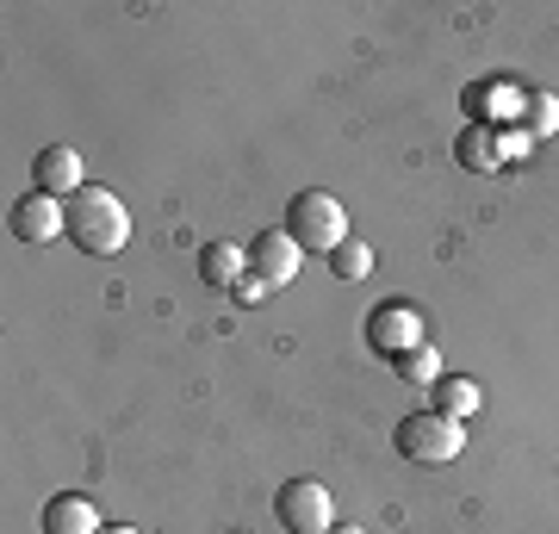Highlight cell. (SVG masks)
I'll return each instance as SVG.
<instances>
[{
    "label": "cell",
    "mask_w": 559,
    "mask_h": 534,
    "mask_svg": "<svg viewBox=\"0 0 559 534\" xmlns=\"http://www.w3.org/2000/svg\"><path fill=\"white\" fill-rule=\"evenodd\" d=\"M62 237L75 242L81 256H119L131 242V212H124V199L112 187H81L69 199V230Z\"/></svg>",
    "instance_id": "cell-1"
},
{
    "label": "cell",
    "mask_w": 559,
    "mask_h": 534,
    "mask_svg": "<svg viewBox=\"0 0 559 534\" xmlns=\"http://www.w3.org/2000/svg\"><path fill=\"white\" fill-rule=\"evenodd\" d=\"M286 237L299 242V249L336 256L342 242H348V212H342V199L323 193V187H305V193H293V205H286Z\"/></svg>",
    "instance_id": "cell-2"
},
{
    "label": "cell",
    "mask_w": 559,
    "mask_h": 534,
    "mask_svg": "<svg viewBox=\"0 0 559 534\" xmlns=\"http://www.w3.org/2000/svg\"><path fill=\"white\" fill-rule=\"evenodd\" d=\"M392 441H399V454L417 460V466H448V460H460V448H466V423H454V416H441V411H411Z\"/></svg>",
    "instance_id": "cell-3"
},
{
    "label": "cell",
    "mask_w": 559,
    "mask_h": 534,
    "mask_svg": "<svg viewBox=\"0 0 559 534\" xmlns=\"http://www.w3.org/2000/svg\"><path fill=\"white\" fill-rule=\"evenodd\" d=\"M274 515L286 534H330L336 529V497L318 478H286L274 491Z\"/></svg>",
    "instance_id": "cell-4"
},
{
    "label": "cell",
    "mask_w": 559,
    "mask_h": 534,
    "mask_svg": "<svg viewBox=\"0 0 559 534\" xmlns=\"http://www.w3.org/2000/svg\"><path fill=\"white\" fill-rule=\"evenodd\" d=\"M367 342H373V355L399 360V355H411V348L429 342V323H423V311L411 298H385V305L367 311Z\"/></svg>",
    "instance_id": "cell-5"
},
{
    "label": "cell",
    "mask_w": 559,
    "mask_h": 534,
    "mask_svg": "<svg viewBox=\"0 0 559 534\" xmlns=\"http://www.w3.org/2000/svg\"><path fill=\"white\" fill-rule=\"evenodd\" d=\"M7 230H13L20 242H57L62 230H69V205L32 187V193L13 199V212H7Z\"/></svg>",
    "instance_id": "cell-6"
},
{
    "label": "cell",
    "mask_w": 559,
    "mask_h": 534,
    "mask_svg": "<svg viewBox=\"0 0 559 534\" xmlns=\"http://www.w3.org/2000/svg\"><path fill=\"white\" fill-rule=\"evenodd\" d=\"M299 268H305V249L293 237H286V230H261L255 242H249V274L255 280H267V286H293V280H299Z\"/></svg>",
    "instance_id": "cell-7"
},
{
    "label": "cell",
    "mask_w": 559,
    "mask_h": 534,
    "mask_svg": "<svg viewBox=\"0 0 559 534\" xmlns=\"http://www.w3.org/2000/svg\"><path fill=\"white\" fill-rule=\"evenodd\" d=\"M32 187L69 205V199L87 187V175H81V156L69 150V143H50V150H38V162H32Z\"/></svg>",
    "instance_id": "cell-8"
},
{
    "label": "cell",
    "mask_w": 559,
    "mask_h": 534,
    "mask_svg": "<svg viewBox=\"0 0 559 534\" xmlns=\"http://www.w3.org/2000/svg\"><path fill=\"white\" fill-rule=\"evenodd\" d=\"M100 510H94V497H81V491H62L44 503V534H100Z\"/></svg>",
    "instance_id": "cell-9"
},
{
    "label": "cell",
    "mask_w": 559,
    "mask_h": 534,
    "mask_svg": "<svg viewBox=\"0 0 559 534\" xmlns=\"http://www.w3.org/2000/svg\"><path fill=\"white\" fill-rule=\"evenodd\" d=\"M242 274H249V249H242V242L212 237V242L200 249V280H205V286H224V293H230Z\"/></svg>",
    "instance_id": "cell-10"
},
{
    "label": "cell",
    "mask_w": 559,
    "mask_h": 534,
    "mask_svg": "<svg viewBox=\"0 0 559 534\" xmlns=\"http://www.w3.org/2000/svg\"><path fill=\"white\" fill-rule=\"evenodd\" d=\"M485 404V392H479V379H466V373H441L436 385H429V411H441V416H454V423H466V416Z\"/></svg>",
    "instance_id": "cell-11"
},
{
    "label": "cell",
    "mask_w": 559,
    "mask_h": 534,
    "mask_svg": "<svg viewBox=\"0 0 559 534\" xmlns=\"http://www.w3.org/2000/svg\"><path fill=\"white\" fill-rule=\"evenodd\" d=\"M454 156H460V168H473V175H498L503 168L498 131H491V124H466V131L454 138Z\"/></svg>",
    "instance_id": "cell-12"
},
{
    "label": "cell",
    "mask_w": 559,
    "mask_h": 534,
    "mask_svg": "<svg viewBox=\"0 0 559 534\" xmlns=\"http://www.w3.org/2000/svg\"><path fill=\"white\" fill-rule=\"evenodd\" d=\"M522 131L535 143H547L559 131V99L547 87H522Z\"/></svg>",
    "instance_id": "cell-13"
},
{
    "label": "cell",
    "mask_w": 559,
    "mask_h": 534,
    "mask_svg": "<svg viewBox=\"0 0 559 534\" xmlns=\"http://www.w3.org/2000/svg\"><path fill=\"white\" fill-rule=\"evenodd\" d=\"M330 274H336V280H348V286H360V280L373 274V249H367L360 237H348V242L336 249V256H330Z\"/></svg>",
    "instance_id": "cell-14"
},
{
    "label": "cell",
    "mask_w": 559,
    "mask_h": 534,
    "mask_svg": "<svg viewBox=\"0 0 559 534\" xmlns=\"http://www.w3.org/2000/svg\"><path fill=\"white\" fill-rule=\"evenodd\" d=\"M392 367H399L404 385H436V379H441V360H436V348H429V342H423V348H411V355H399Z\"/></svg>",
    "instance_id": "cell-15"
},
{
    "label": "cell",
    "mask_w": 559,
    "mask_h": 534,
    "mask_svg": "<svg viewBox=\"0 0 559 534\" xmlns=\"http://www.w3.org/2000/svg\"><path fill=\"white\" fill-rule=\"evenodd\" d=\"M498 156H503V162L535 156V138H528V131H498Z\"/></svg>",
    "instance_id": "cell-16"
},
{
    "label": "cell",
    "mask_w": 559,
    "mask_h": 534,
    "mask_svg": "<svg viewBox=\"0 0 559 534\" xmlns=\"http://www.w3.org/2000/svg\"><path fill=\"white\" fill-rule=\"evenodd\" d=\"M267 293H274V286H267V280H255V274H242L237 286H230V298H237V305H261Z\"/></svg>",
    "instance_id": "cell-17"
},
{
    "label": "cell",
    "mask_w": 559,
    "mask_h": 534,
    "mask_svg": "<svg viewBox=\"0 0 559 534\" xmlns=\"http://www.w3.org/2000/svg\"><path fill=\"white\" fill-rule=\"evenodd\" d=\"M330 534H367V529H360V522H336Z\"/></svg>",
    "instance_id": "cell-18"
},
{
    "label": "cell",
    "mask_w": 559,
    "mask_h": 534,
    "mask_svg": "<svg viewBox=\"0 0 559 534\" xmlns=\"http://www.w3.org/2000/svg\"><path fill=\"white\" fill-rule=\"evenodd\" d=\"M100 534H143V529H131V522H112V529H100Z\"/></svg>",
    "instance_id": "cell-19"
},
{
    "label": "cell",
    "mask_w": 559,
    "mask_h": 534,
    "mask_svg": "<svg viewBox=\"0 0 559 534\" xmlns=\"http://www.w3.org/2000/svg\"><path fill=\"white\" fill-rule=\"evenodd\" d=\"M230 534H242V529H230Z\"/></svg>",
    "instance_id": "cell-20"
}]
</instances>
